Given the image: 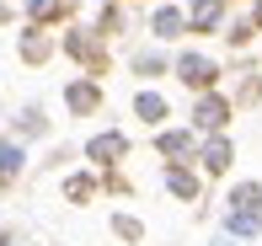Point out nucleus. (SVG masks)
Listing matches in <instances>:
<instances>
[{
    "label": "nucleus",
    "mask_w": 262,
    "mask_h": 246,
    "mask_svg": "<svg viewBox=\"0 0 262 246\" xmlns=\"http://www.w3.org/2000/svg\"><path fill=\"white\" fill-rule=\"evenodd\" d=\"M225 230H230V236H257V230H262V187H257V182H241V187H230Z\"/></svg>",
    "instance_id": "1"
},
{
    "label": "nucleus",
    "mask_w": 262,
    "mask_h": 246,
    "mask_svg": "<svg viewBox=\"0 0 262 246\" xmlns=\"http://www.w3.org/2000/svg\"><path fill=\"white\" fill-rule=\"evenodd\" d=\"M214 75H220V70H214V59H204V54H182V59H177V80L193 86V91H209Z\"/></svg>",
    "instance_id": "2"
},
{
    "label": "nucleus",
    "mask_w": 262,
    "mask_h": 246,
    "mask_svg": "<svg viewBox=\"0 0 262 246\" xmlns=\"http://www.w3.org/2000/svg\"><path fill=\"white\" fill-rule=\"evenodd\" d=\"M21 161H27V150H21L16 139H0V193H11V187H16Z\"/></svg>",
    "instance_id": "3"
},
{
    "label": "nucleus",
    "mask_w": 262,
    "mask_h": 246,
    "mask_svg": "<svg viewBox=\"0 0 262 246\" xmlns=\"http://www.w3.org/2000/svg\"><path fill=\"white\" fill-rule=\"evenodd\" d=\"M193 123H198V128H214V134H220V128L230 123V102H225V97H209V91H204V102H198Z\"/></svg>",
    "instance_id": "4"
},
{
    "label": "nucleus",
    "mask_w": 262,
    "mask_h": 246,
    "mask_svg": "<svg viewBox=\"0 0 262 246\" xmlns=\"http://www.w3.org/2000/svg\"><path fill=\"white\" fill-rule=\"evenodd\" d=\"M150 32H156L161 43H171V38H182V32H193V27H187V16H182L177 6H161L156 21H150Z\"/></svg>",
    "instance_id": "5"
},
{
    "label": "nucleus",
    "mask_w": 262,
    "mask_h": 246,
    "mask_svg": "<svg viewBox=\"0 0 262 246\" xmlns=\"http://www.w3.org/2000/svg\"><path fill=\"white\" fill-rule=\"evenodd\" d=\"M86 155L97 161V166H113L118 155H128V139H123V134H97V139L86 145Z\"/></svg>",
    "instance_id": "6"
},
{
    "label": "nucleus",
    "mask_w": 262,
    "mask_h": 246,
    "mask_svg": "<svg viewBox=\"0 0 262 246\" xmlns=\"http://www.w3.org/2000/svg\"><path fill=\"white\" fill-rule=\"evenodd\" d=\"M64 102H70V113H80V118H86V113H97V107H102V86H91V80H75V86L64 91Z\"/></svg>",
    "instance_id": "7"
},
{
    "label": "nucleus",
    "mask_w": 262,
    "mask_h": 246,
    "mask_svg": "<svg viewBox=\"0 0 262 246\" xmlns=\"http://www.w3.org/2000/svg\"><path fill=\"white\" fill-rule=\"evenodd\" d=\"M225 16V0H193V11H187V27L193 32H214Z\"/></svg>",
    "instance_id": "8"
},
{
    "label": "nucleus",
    "mask_w": 262,
    "mask_h": 246,
    "mask_svg": "<svg viewBox=\"0 0 262 246\" xmlns=\"http://www.w3.org/2000/svg\"><path fill=\"white\" fill-rule=\"evenodd\" d=\"M230 155H235V150H230V139H209V145H204V171H209V177H220V171L225 166H230Z\"/></svg>",
    "instance_id": "9"
},
{
    "label": "nucleus",
    "mask_w": 262,
    "mask_h": 246,
    "mask_svg": "<svg viewBox=\"0 0 262 246\" xmlns=\"http://www.w3.org/2000/svg\"><path fill=\"white\" fill-rule=\"evenodd\" d=\"M64 49H70V54H80V59H86L91 70H107V54L86 38V32H70V38H64Z\"/></svg>",
    "instance_id": "10"
},
{
    "label": "nucleus",
    "mask_w": 262,
    "mask_h": 246,
    "mask_svg": "<svg viewBox=\"0 0 262 246\" xmlns=\"http://www.w3.org/2000/svg\"><path fill=\"white\" fill-rule=\"evenodd\" d=\"M166 187H171L177 198H187V204H193V198H198V177H193V171H182V166H177V161H171V166H166Z\"/></svg>",
    "instance_id": "11"
},
{
    "label": "nucleus",
    "mask_w": 262,
    "mask_h": 246,
    "mask_svg": "<svg viewBox=\"0 0 262 246\" xmlns=\"http://www.w3.org/2000/svg\"><path fill=\"white\" fill-rule=\"evenodd\" d=\"M134 113L145 123H161L166 118V97H161V91H139V97H134Z\"/></svg>",
    "instance_id": "12"
},
{
    "label": "nucleus",
    "mask_w": 262,
    "mask_h": 246,
    "mask_svg": "<svg viewBox=\"0 0 262 246\" xmlns=\"http://www.w3.org/2000/svg\"><path fill=\"white\" fill-rule=\"evenodd\" d=\"M156 145H161V155H187V150H193V134H187V128H171V134H161Z\"/></svg>",
    "instance_id": "13"
},
{
    "label": "nucleus",
    "mask_w": 262,
    "mask_h": 246,
    "mask_svg": "<svg viewBox=\"0 0 262 246\" xmlns=\"http://www.w3.org/2000/svg\"><path fill=\"white\" fill-rule=\"evenodd\" d=\"M64 193L75 198V204H86V198L97 193V182H91V177H75V182H64Z\"/></svg>",
    "instance_id": "14"
},
{
    "label": "nucleus",
    "mask_w": 262,
    "mask_h": 246,
    "mask_svg": "<svg viewBox=\"0 0 262 246\" xmlns=\"http://www.w3.org/2000/svg\"><path fill=\"white\" fill-rule=\"evenodd\" d=\"M214 246H230V241H214Z\"/></svg>",
    "instance_id": "15"
}]
</instances>
